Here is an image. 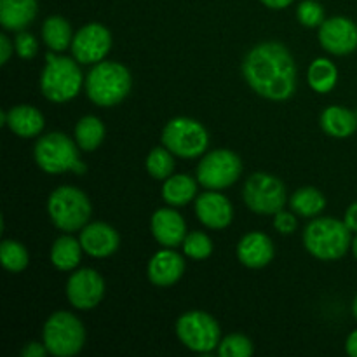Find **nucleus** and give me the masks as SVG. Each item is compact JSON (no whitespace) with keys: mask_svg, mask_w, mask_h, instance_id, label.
I'll return each instance as SVG.
<instances>
[{"mask_svg":"<svg viewBox=\"0 0 357 357\" xmlns=\"http://www.w3.org/2000/svg\"><path fill=\"white\" fill-rule=\"evenodd\" d=\"M197 194V183L188 174H171L167 180H164L162 199L171 206H185L195 199Z\"/></svg>","mask_w":357,"mask_h":357,"instance_id":"5701e85b","label":"nucleus"},{"mask_svg":"<svg viewBox=\"0 0 357 357\" xmlns=\"http://www.w3.org/2000/svg\"><path fill=\"white\" fill-rule=\"evenodd\" d=\"M352 312H354V316H356V319H357V295H356V298H354V303H352Z\"/></svg>","mask_w":357,"mask_h":357,"instance_id":"79ce46f5","label":"nucleus"},{"mask_svg":"<svg viewBox=\"0 0 357 357\" xmlns=\"http://www.w3.org/2000/svg\"><path fill=\"white\" fill-rule=\"evenodd\" d=\"M14 47H16V52L20 58L31 59L35 54H37L38 42L31 33L21 31V33L16 37V40H14Z\"/></svg>","mask_w":357,"mask_h":357,"instance_id":"72a5a7b5","label":"nucleus"},{"mask_svg":"<svg viewBox=\"0 0 357 357\" xmlns=\"http://www.w3.org/2000/svg\"><path fill=\"white\" fill-rule=\"evenodd\" d=\"M195 215L209 229H225L230 225L234 216L232 204L220 192H204L195 201Z\"/></svg>","mask_w":357,"mask_h":357,"instance_id":"2eb2a0df","label":"nucleus"},{"mask_svg":"<svg viewBox=\"0 0 357 357\" xmlns=\"http://www.w3.org/2000/svg\"><path fill=\"white\" fill-rule=\"evenodd\" d=\"M103 295L105 281L93 268H80L70 275L66 282V296L75 309H94L101 302Z\"/></svg>","mask_w":357,"mask_h":357,"instance_id":"ddd939ff","label":"nucleus"},{"mask_svg":"<svg viewBox=\"0 0 357 357\" xmlns=\"http://www.w3.org/2000/svg\"><path fill=\"white\" fill-rule=\"evenodd\" d=\"M162 145L174 155L194 159L206 152L209 135L201 122L188 117H176L167 122L162 131Z\"/></svg>","mask_w":357,"mask_h":357,"instance_id":"6e6552de","label":"nucleus"},{"mask_svg":"<svg viewBox=\"0 0 357 357\" xmlns=\"http://www.w3.org/2000/svg\"><path fill=\"white\" fill-rule=\"evenodd\" d=\"M6 126L21 138H33L44 129V115L30 105H17L7 112Z\"/></svg>","mask_w":357,"mask_h":357,"instance_id":"aec40b11","label":"nucleus"},{"mask_svg":"<svg viewBox=\"0 0 357 357\" xmlns=\"http://www.w3.org/2000/svg\"><path fill=\"white\" fill-rule=\"evenodd\" d=\"M0 260L9 272H21L28 267V251L16 241H3L0 246Z\"/></svg>","mask_w":357,"mask_h":357,"instance_id":"c756f323","label":"nucleus"},{"mask_svg":"<svg viewBox=\"0 0 357 357\" xmlns=\"http://www.w3.org/2000/svg\"><path fill=\"white\" fill-rule=\"evenodd\" d=\"M260 2L271 9H284V7L291 6L293 0H260Z\"/></svg>","mask_w":357,"mask_h":357,"instance_id":"ea45409f","label":"nucleus"},{"mask_svg":"<svg viewBox=\"0 0 357 357\" xmlns=\"http://www.w3.org/2000/svg\"><path fill=\"white\" fill-rule=\"evenodd\" d=\"M105 138V126L94 115L82 117L75 126V139L77 145L84 152H93L101 145Z\"/></svg>","mask_w":357,"mask_h":357,"instance_id":"bb28decb","label":"nucleus"},{"mask_svg":"<svg viewBox=\"0 0 357 357\" xmlns=\"http://www.w3.org/2000/svg\"><path fill=\"white\" fill-rule=\"evenodd\" d=\"M345 351H347L349 356L357 357V330L349 335L347 344H345Z\"/></svg>","mask_w":357,"mask_h":357,"instance_id":"58836bf2","label":"nucleus"},{"mask_svg":"<svg viewBox=\"0 0 357 357\" xmlns=\"http://www.w3.org/2000/svg\"><path fill=\"white\" fill-rule=\"evenodd\" d=\"M35 162L42 171L51 174L65 171L86 173V166L80 162L75 143L63 132H49L38 139L35 145Z\"/></svg>","mask_w":357,"mask_h":357,"instance_id":"423d86ee","label":"nucleus"},{"mask_svg":"<svg viewBox=\"0 0 357 357\" xmlns=\"http://www.w3.org/2000/svg\"><path fill=\"white\" fill-rule=\"evenodd\" d=\"M10 54H13V44H10L9 37L7 35H0V63L6 65Z\"/></svg>","mask_w":357,"mask_h":357,"instance_id":"e433bc0d","label":"nucleus"},{"mask_svg":"<svg viewBox=\"0 0 357 357\" xmlns=\"http://www.w3.org/2000/svg\"><path fill=\"white\" fill-rule=\"evenodd\" d=\"M42 38L51 51L61 52L72 45L73 33L68 21L61 16H51L44 21Z\"/></svg>","mask_w":357,"mask_h":357,"instance_id":"b1692460","label":"nucleus"},{"mask_svg":"<svg viewBox=\"0 0 357 357\" xmlns=\"http://www.w3.org/2000/svg\"><path fill=\"white\" fill-rule=\"evenodd\" d=\"M321 128L333 138H349L357 129V115L344 107H330L321 115Z\"/></svg>","mask_w":357,"mask_h":357,"instance_id":"4be33fe9","label":"nucleus"},{"mask_svg":"<svg viewBox=\"0 0 357 357\" xmlns=\"http://www.w3.org/2000/svg\"><path fill=\"white\" fill-rule=\"evenodd\" d=\"M243 171L241 159L230 150H213L199 162L197 181L208 190H222L237 181Z\"/></svg>","mask_w":357,"mask_h":357,"instance_id":"9b49d317","label":"nucleus"},{"mask_svg":"<svg viewBox=\"0 0 357 357\" xmlns=\"http://www.w3.org/2000/svg\"><path fill=\"white\" fill-rule=\"evenodd\" d=\"M183 253L192 260H206L213 253V243L204 232L187 234L183 241Z\"/></svg>","mask_w":357,"mask_h":357,"instance_id":"7c9ffc66","label":"nucleus"},{"mask_svg":"<svg viewBox=\"0 0 357 357\" xmlns=\"http://www.w3.org/2000/svg\"><path fill=\"white\" fill-rule=\"evenodd\" d=\"M338 79V70L330 59H314L309 68V84L317 93H330Z\"/></svg>","mask_w":357,"mask_h":357,"instance_id":"cd10ccee","label":"nucleus"},{"mask_svg":"<svg viewBox=\"0 0 357 357\" xmlns=\"http://www.w3.org/2000/svg\"><path fill=\"white\" fill-rule=\"evenodd\" d=\"M174 169V159L173 152L166 149V146H157L146 157V171L150 176L155 180H167L173 174Z\"/></svg>","mask_w":357,"mask_h":357,"instance_id":"c85d7f7f","label":"nucleus"},{"mask_svg":"<svg viewBox=\"0 0 357 357\" xmlns=\"http://www.w3.org/2000/svg\"><path fill=\"white\" fill-rule=\"evenodd\" d=\"M37 16V0H0V23L6 30L20 31Z\"/></svg>","mask_w":357,"mask_h":357,"instance_id":"412c9836","label":"nucleus"},{"mask_svg":"<svg viewBox=\"0 0 357 357\" xmlns=\"http://www.w3.org/2000/svg\"><path fill=\"white\" fill-rule=\"evenodd\" d=\"M86 342L84 324L73 314L54 312L44 326V345L49 354L56 357H70L80 352Z\"/></svg>","mask_w":357,"mask_h":357,"instance_id":"0eeeda50","label":"nucleus"},{"mask_svg":"<svg viewBox=\"0 0 357 357\" xmlns=\"http://www.w3.org/2000/svg\"><path fill=\"white\" fill-rule=\"evenodd\" d=\"M352 253H354V257H356V260H357V236H356V239L352 241Z\"/></svg>","mask_w":357,"mask_h":357,"instance_id":"a19ab883","label":"nucleus"},{"mask_svg":"<svg viewBox=\"0 0 357 357\" xmlns=\"http://www.w3.org/2000/svg\"><path fill=\"white\" fill-rule=\"evenodd\" d=\"M303 244L312 257L319 260H338L352 246L351 229L335 218H316L305 227Z\"/></svg>","mask_w":357,"mask_h":357,"instance_id":"7ed1b4c3","label":"nucleus"},{"mask_svg":"<svg viewBox=\"0 0 357 357\" xmlns=\"http://www.w3.org/2000/svg\"><path fill=\"white\" fill-rule=\"evenodd\" d=\"M237 258L250 268H261L274 258V244L271 237L261 232H250L237 246Z\"/></svg>","mask_w":357,"mask_h":357,"instance_id":"6ab92c4d","label":"nucleus"},{"mask_svg":"<svg viewBox=\"0 0 357 357\" xmlns=\"http://www.w3.org/2000/svg\"><path fill=\"white\" fill-rule=\"evenodd\" d=\"M289 206H291L293 213L305 218H314L319 215L326 206V199L321 194L317 188L314 187H303L298 188L295 194L289 199Z\"/></svg>","mask_w":357,"mask_h":357,"instance_id":"a878e982","label":"nucleus"},{"mask_svg":"<svg viewBox=\"0 0 357 357\" xmlns=\"http://www.w3.org/2000/svg\"><path fill=\"white\" fill-rule=\"evenodd\" d=\"M131 91V73L115 61H100L86 77V93L98 107H114Z\"/></svg>","mask_w":357,"mask_h":357,"instance_id":"f03ea898","label":"nucleus"},{"mask_svg":"<svg viewBox=\"0 0 357 357\" xmlns=\"http://www.w3.org/2000/svg\"><path fill=\"white\" fill-rule=\"evenodd\" d=\"M82 244L72 236H63L54 241L51 250V261L59 271H73L80 264Z\"/></svg>","mask_w":357,"mask_h":357,"instance_id":"393cba45","label":"nucleus"},{"mask_svg":"<svg viewBox=\"0 0 357 357\" xmlns=\"http://www.w3.org/2000/svg\"><path fill=\"white\" fill-rule=\"evenodd\" d=\"M243 75L251 89L272 101H284L296 89V65L279 42H264L251 49L243 63Z\"/></svg>","mask_w":357,"mask_h":357,"instance_id":"f257e3e1","label":"nucleus"},{"mask_svg":"<svg viewBox=\"0 0 357 357\" xmlns=\"http://www.w3.org/2000/svg\"><path fill=\"white\" fill-rule=\"evenodd\" d=\"M344 222H345V225L351 229V232H357V202L349 206V209L345 211Z\"/></svg>","mask_w":357,"mask_h":357,"instance_id":"4c0bfd02","label":"nucleus"},{"mask_svg":"<svg viewBox=\"0 0 357 357\" xmlns=\"http://www.w3.org/2000/svg\"><path fill=\"white\" fill-rule=\"evenodd\" d=\"M183 271L185 261L181 255H178L171 248H166V250L159 251L150 258L146 274H149L152 284L159 286V288H167V286H173L174 282L180 281Z\"/></svg>","mask_w":357,"mask_h":357,"instance_id":"f3484780","label":"nucleus"},{"mask_svg":"<svg viewBox=\"0 0 357 357\" xmlns=\"http://www.w3.org/2000/svg\"><path fill=\"white\" fill-rule=\"evenodd\" d=\"M47 347L42 344H38V342H31V344H28L26 347L23 349V352H21V356L23 357H44L47 354Z\"/></svg>","mask_w":357,"mask_h":357,"instance_id":"c9c22d12","label":"nucleus"},{"mask_svg":"<svg viewBox=\"0 0 357 357\" xmlns=\"http://www.w3.org/2000/svg\"><path fill=\"white\" fill-rule=\"evenodd\" d=\"M274 227L278 232L291 234L295 232L296 229V218L291 215V213H286L281 209V211L274 215Z\"/></svg>","mask_w":357,"mask_h":357,"instance_id":"f704fd0d","label":"nucleus"},{"mask_svg":"<svg viewBox=\"0 0 357 357\" xmlns=\"http://www.w3.org/2000/svg\"><path fill=\"white\" fill-rule=\"evenodd\" d=\"M319 42L330 54H351L357 49V24L344 16L324 20L319 26Z\"/></svg>","mask_w":357,"mask_h":357,"instance_id":"4468645a","label":"nucleus"},{"mask_svg":"<svg viewBox=\"0 0 357 357\" xmlns=\"http://www.w3.org/2000/svg\"><path fill=\"white\" fill-rule=\"evenodd\" d=\"M296 17L303 26H321L324 23V9L316 0H303L296 9Z\"/></svg>","mask_w":357,"mask_h":357,"instance_id":"473e14b6","label":"nucleus"},{"mask_svg":"<svg viewBox=\"0 0 357 357\" xmlns=\"http://www.w3.org/2000/svg\"><path fill=\"white\" fill-rule=\"evenodd\" d=\"M47 211L52 223L63 232H77L91 218V202L82 190L75 187H59L49 195Z\"/></svg>","mask_w":357,"mask_h":357,"instance_id":"39448f33","label":"nucleus"},{"mask_svg":"<svg viewBox=\"0 0 357 357\" xmlns=\"http://www.w3.org/2000/svg\"><path fill=\"white\" fill-rule=\"evenodd\" d=\"M244 202L258 215H275L286 204V188L279 178L267 173H255L248 178L243 192Z\"/></svg>","mask_w":357,"mask_h":357,"instance_id":"9d476101","label":"nucleus"},{"mask_svg":"<svg viewBox=\"0 0 357 357\" xmlns=\"http://www.w3.org/2000/svg\"><path fill=\"white\" fill-rule=\"evenodd\" d=\"M112 47V35L108 28L100 23H89L73 35V58L82 65L100 63Z\"/></svg>","mask_w":357,"mask_h":357,"instance_id":"f8f14e48","label":"nucleus"},{"mask_svg":"<svg viewBox=\"0 0 357 357\" xmlns=\"http://www.w3.org/2000/svg\"><path fill=\"white\" fill-rule=\"evenodd\" d=\"M79 241L82 244V250L94 258L110 257L117 251L119 243H121L117 230L101 222L84 227Z\"/></svg>","mask_w":357,"mask_h":357,"instance_id":"dca6fc26","label":"nucleus"},{"mask_svg":"<svg viewBox=\"0 0 357 357\" xmlns=\"http://www.w3.org/2000/svg\"><path fill=\"white\" fill-rule=\"evenodd\" d=\"M181 344L194 352H211L220 345V326L215 317L202 310L185 312L176 323Z\"/></svg>","mask_w":357,"mask_h":357,"instance_id":"1a4fd4ad","label":"nucleus"},{"mask_svg":"<svg viewBox=\"0 0 357 357\" xmlns=\"http://www.w3.org/2000/svg\"><path fill=\"white\" fill-rule=\"evenodd\" d=\"M152 234L157 243L164 248H176L183 244L187 237V225L181 215L174 209L162 208L153 213Z\"/></svg>","mask_w":357,"mask_h":357,"instance_id":"a211bd4d","label":"nucleus"},{"mask_svg":"<svg viewBox=\"0 0 357 357\" xmlns=\"http://www.w3.org/2000/svg\"><path fill=\"white\" fill-rule=\"evenodd\" d=\"M220 357H248L253 354V344L244 335H229L218 345Z\"/></svg>","mask_w":357,"mask_h":357,"instance_id":"2f4dec72","label":"nucleus"},{"mask_svg":"<svg viewBox=\"0 0 357 357\" xmlns=\"http://www.w3.org/2000/svg\"><path fill=\"white\" fill-rule=\"evenodd\" d=\"M47 65L40 77V87L44 96L52 103H65L73 100L82 87V72L73 59L56 56L54 51L45 56Z\"/></svg>","mask_w":357,"mask_h":357,"instance_id":"20e7f679","label":"nucleus"}]
</instances>
